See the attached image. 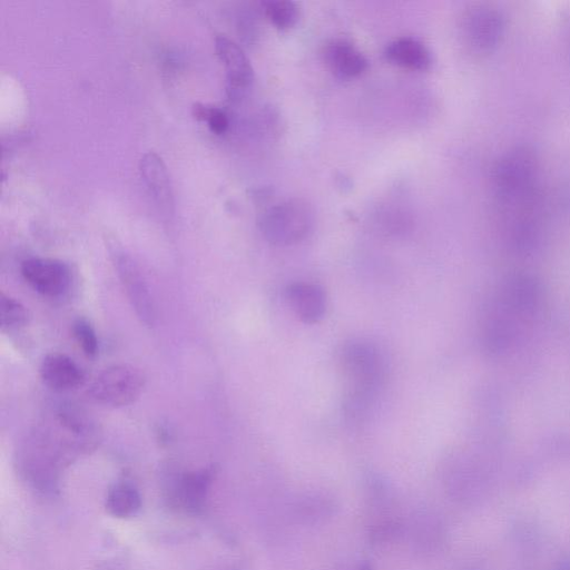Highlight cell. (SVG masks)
I'll list each match as a JSON object with an SVG mask.
<instances>
[{
	"mask_svg": "<svg viewBox=\"0 0 570 570\" xmlns=\"http://www.w3.org/2000/svg\"><path fill=\"white\" fill-rule=\"evenodd\" d=\"M193 112L196 118L206 121L215 134H223L228 128V117L219 107L197 102L193 106Z\"/></svg>",
	"mask_w": 570,
	"mask_h": 570,
	"instance_id": "cell-17",
	"label": "cell"
},
{
	"mask_svg": "<svg viewBox=\"0 0 570 570\" xmlns=\"http://www.w3.org/2000/svg\"><path fill=\"white\" fill-rule=\"evenodd\" d=\"M556 570H570V558L562 560Z\"/></svg>",
	"mask_w": 570,
	"mask_h": 570,
	"instance_id": "cell-19",
	"label": "cell"
},
{
	"mask_svg": "<svg viewBox=\"0 0 570 570\" xmlns=\"http://www.w3.org/2000/svg\"><path fill=\"white\" fill-rule=\"evenodd\" d=\"M42 382L55 391H68L82 384L85 374L81 367L68 355L50 353L40 364Z\"/></svg>",
	"mask_w": 570,
	"mask_h": 570,
	"instance_id": "cell-10",
	"label": "cell"
},
{
	"mask_svg": "<svg viewBox=\"0 0 570 570\" xmlns=\"http://www.w3.org/2000/svg\"><path fill=\"white\" fill-rule=\"evenodd\" d=\"M215 50L226 71L229 96L235 99L242 97L254 80L253 68L247 56L235 41L225 35L216 36Z\"/></svg>",
	"mask_w": 570,
	"mask_h": 570,
	"instance_id": "cell-7",
	"label": "cell"
},
{
	"mask_svg": "<svg viewBox=\"0 0 570 570\" xmlns=\"http://www.w3.org/2000/svg\"><path fill=\"white\" fill-rule=\"evenodd\" d=\"M0 318L2 331H14L26 325L28 313L20 302L2 293L0 297Z\"/></svg>",
	"mask_w": 570,
	"mask_h": 570,
	"instance_id": "cell-16",
	"label": "cell"
},
{
	"mask_svg": "<svg viewBox=\"0 0 570 570\" xmlns=\"http://www.w3.org/2000/svg\"><path fill=\"white\" fill-rule=\"evenodd\" d=\"M75 338L83 353L94 357L98 353V338L96 332L88 320L78 317L72 325Z\"/></svg>",
	"mask_w": 570,
	"mask_h": 570,
	"instance_id": "cell-18",
	"label": "cell"
},
{
	"mask_svg": "<svg viewBox=\"0 0 570 570\" xmlns=\"http://www.w3.org/2000/svg\"><path fill=\"white\" fill-rule=\"evenodd\" d=\"M139 170L150 195L161 210L171 213L174 194L168 169L163 158L150 150L139 160Z\"/></svg>",
	"mask_w": 570,
	"mask_h": 570,
	"instance_id": "cell-9",
	"label": "cell"
},
{
	"mask_svg": "<svg viewBox=\"0 0 570 570\" xmlns=\"http://www.w3.org/2000/svg\"><path fill=\"white\" fill-rule=\"evenodd\" d=\"M285 298L294 314L304 323L314 324L324 317L326 294L317 284L291 283L285 289Z\"/></svg>",
	"mask_w": 570,
	"mask_h": 570,
	"instance_id": "cell-8",
	"label": "cell"
},
{
	"mask_svg": "<svg viewBox=\"0 0 570 570\" xmlns=\"http://www.w3.org/2000/svg\"><path fill=\"white\" fill-rule=\"evenodd\" d=\"M358 570H373L368 562H363L360 564Z\"/></svg>",
	"mask_w": 570,
	"mask_h": 570,
	"instance_id": "cell-20",
	"label": "cell"
},
{
	"mask_svg": "<svg viewBox=\"0 0 570 570\" xmlns=\"http://www.w3.org/2000/svg\"><path fill=\"white\" fill-rule=\"evenodd\" d=\"M20 269L23 279L43 296L58 297L71 283L68 265L59 259L30 257L22 262Z\"/></svg>",
	"mask_w": 570,
	"mask_h": 570,
	"instance_id": "cell-5",
	"label": "cell"
},
{
	"mask_svg": "<svg viewBox=\"0 0 570 570\" xmlns=\"http://www.w3.org/2000/svg\"><path fill=\"white\" fill-rule=\"evenodd\" d=\"M146 385L145 373L131 364H115L104 368L92 380L88 394L96 403L121 407L134 403Z\"/></svg>",
	"mask_w": 570,
	"mask_h": 570,
	"instance_id": "cell-3",
	"label": "cell"
},
{
	"mask_svg": "<svg viewBox=\"0 0 570 570\" xmlns=\"http://www.w3.org/2000/svg\"><path fill=\"white\" fill-rule=\"evenodd\" d=\"M213 479V468L173 475L166 489L169 504L189 514L200 513L205 508Z\"/></svg>",
	"mask_w": 570,
	"mask_h": 570,
	"instance_id": "cell-4",
	"label": "cell"
},
{
	"mask_svg": "<svg viewBox=\"0 0 570 570\" xmlns=\"http://www.w3.org/2000/svg\"><path fill=\"white\" fill-rule=\"evenodd\" d=\"M314 224L312 207L302 199L274 205L259 218L263 236L274 245H292L304 239Z\"/></svg>",
	"mask_w": 570,
	"mask_h": 570,
	"instance_id": "cell-2",
	"label": "cell"
},
{
	"mask_svg": "<svg viewBox=\"0 0 570 570\" xmlns=\"http://www.w3.org/2000/svg\"><path fill=\"white\" fill-rule=\"evenodd\" d=\"M465 33L471 43L478 48L487 49L493 46L501 35V18L488 9L470 11L465 17Z\"/></svg>",
	"mask_w": 570,
	"mask_h": 570,
	"instance_id": "cell-13",
	"label": "cell"
},
{
	"mask_svg": "<svg viewBox=\"0 0 570 570\" xmlns=\"http://www.w3.org/2000/svg\"><path fill=\"white\" fill-rule=\"evenodd\" d=\"M340 363L347 385L345 414L352 421H360L371 411L384 383V356L375 344L353 340L343 345Z\"/></svg>",
	"mask_w": 570,
	"mask_h": 570,
	"instance_id": "cell-1",
	"label": "cell"
},
{
	"mask_svg": "<svg viewBox=\"0 0 570 570\" xmlns=\"http://www.w3.org/2000/svg\"><path fill=\"white\" fill-rule=\"evenodd\" d=\"M265 14L269 21L281 30L295 26L298 20V8L296 3L287 0H268L262 2Z\"/></svg>",
	"mask_w": 570,
	"mask_h": 570,
	"instance_id": "cell-15",
	"label": "cell"
},
{
	"mask_svg": "<svg viewBox=\"0 0 570 570\" xmlns=\"http://www.w3.org/2000/svg\"><path fill=\"white\" fill-rule=\"evenodd\" d=\"M384 57L397 67L419 71L429 69L432 62L429 49L413 38H400L390 42Z\"/></svg>",
	"mask_w": 570,
	"mask_h": 570,
	"instance_id": "cell-12",
	"label": "cell"
},
{
	"mask_svg": "<svg viewBox=\"0 0 570 570\" xmlns=\"http://www.w3.org/2000/svg\"><path fill=\"white\" fill-rule=\"evenodd\" d=\"M142 498L136 484L129 480L112 483L106 494L107 512L118 519L135 517L141 509Z\"/></svg>",
	"mask_w": 570,
	"mask_h": 570,
	"instance_id": "cell-14",
	"label": "cell"
},
{
	"mask_svg": "<svg viewBox=\"0 0 570 570\" xmlns=\"http://www.w3.org/2000/svg\"><path fill=\"white\" fill-rule=\"evenodd\" d=\"M115 265L120 283L137 317L147 326L156 321V309L149 287L137 264L126 254L115 256Z\"/></svg>",
	"mask_w": 570,
	"mask_h": 570,
	"instance_id": "cell-6",
	"label": "cell"
},
{
	"mask_svg": "<svg viewBox=\"0 0 570 570\" xmlns=\"http://www.w3.org/2000/svg\"><path fill=\"white\" fill-rule=\"evenodd\" d=\"M324 59L332 73L343 80L358 77L367 69L364 55L351 42L334 40L324 51Z\"/></svg>",
	"mask_w": 570,
	"mask_h": 570,
	"instance_id": "cell-11",
	"label": "cell"
}]
</instances>
